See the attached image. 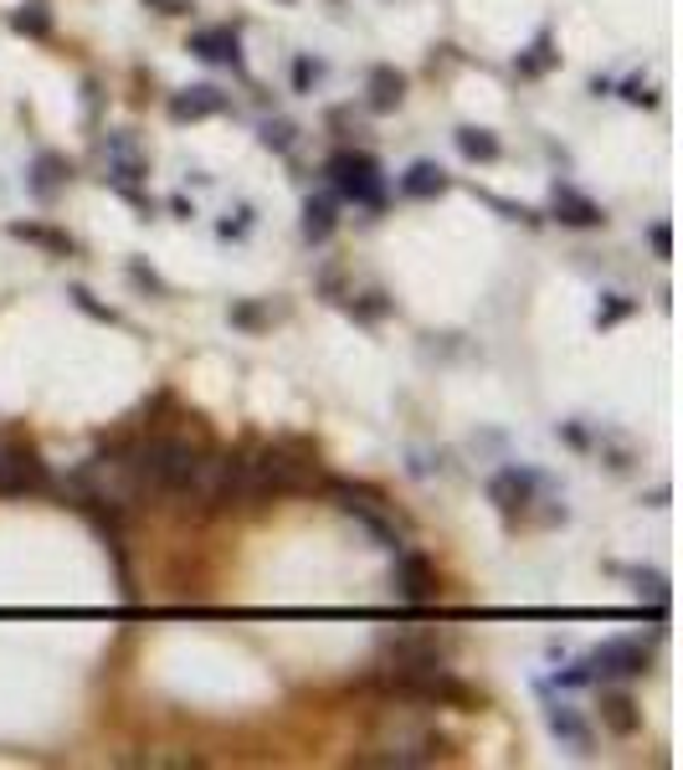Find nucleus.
I'll return each mask as SVG.
<instances>
[{
  "mask_svg": "<svg viewBox=\"0 0 683 770\" xmlns=\"http://www.w3.org/2000/svg\"><path fill=\"white\" fill-rule=\"evenodd\" d=\"M191 52L201 62H216V67H237L242 73V42L232 26H206L191 36Z\"/></svg>",
  "mask_w": 683,
  "mask_h": 770,
  "instance_id": "8",
  "label": "nucleus"
},
{
  "mask_svg": "<svg viewBox=\"0 0 683 770\" xmlns=\"http://www.w3.org/2000/svg\"><path fill=\"white\" fill-rule=\"evenodd\" d=\"M329 180H334V191L340 195H350L355 206H381L386 201V185H381V164L371 160V154H334L329 160Z\"/></svg>",
  "mask_w": 683,
  "mask_h": 770,
  "instance_id": "2",
  "label": "nucleus"
},
{
  "mask_svg": "<svg viewBox=\"0 0 683 770\" xmlns=\"http://www.w3.org/2000/svg\"><path fill=\"white\" fill-rule=\"evenodd\" d=\"M545 67H555V46H549V36H540V42L530 46V57H520V73L524 77H540Z\"/></svg>",
  "mask_w": 683,
  "mask_h": 770,
  "instance_id": "20",
  "label": "nucleus"
},
{
  "mask_svg": "<svg viewBox=\"0 0 683 770\" xmlns=\"http://www.w3.org/2000/svg\"><path fill=\"white\" fill-rule=\"evenodd\" d=\"M458 149L468 154V160H499V139H493L489 129H458Z\"/></svg>",
  "mask_w": 683,
  "mask_h": 770,
  "instance_id": "18",
  "label": "nucleus"
},
{
  "mask_svg": "<svg viewBox=\"0 0 683 770\" xmlns=\"http://www.w3.org/2000/svg\"><path fill=\"white\" fill-rule=\"evenodd\" d=\"M67 298H73V303H77V309H83V313H93V319H104V324H114V319H119V313H114V309H104V303H98V298H93L88 288H67Z\"/></svg>",
  "mask_w": 683,
  "mask_h": 770,
  "instance_id": "23",
  "label": "nucleus"
},
{
  "mask_svg": "<svg viewBox=\"0 0 683 770\" xmlns=\"http://www.w3.org/2000/svg\"><path fill=\"white\" fill-rule=\"evenodd\" d=\"M232 324H247V329H263V313H257V309H232Z\"/></svg>",
  "mask_w": 683,
  "mask_h": 770,
  "instance_id": "30",
  "label": "nucleus"
},
{
  "mask_svg": "<svg viewBox=\"0 0 683 770\" xmlns=\"http://www.w3.org/2000/svg\"><path fill=\"white\" fill-rule=\"evenodd\" d=\"M648 242H653V253H658V257H673V232H669V222H653V226H648Z\"/></svg>",
  "mask_w": 683,
  "mask_h": 770,
  "instance_id": "24",
  "label": "nucleus"
},
{
  "mask_svg": "<svg viewBox=\"0 0 683 770\" xmlns=\"http://www.w3.org/2000/svg\"><path fill=\"white\" fill-rule=\"evenodd\" d=\"M324 73V67H319V62H309V57H298V67H294V77H298V88H309L313 77Z\"/></svg>",
  "mask_w": 683,
  "mask_h": 770,
  "instance_id": "27",
  "label": "nucleus"
},
{
  "mask_svg": "<svg viewBox=\"0 0 683 770\" xmlns=\"http://www.w3.org/2000/svg\"><path fill=\"white\" fill-rule=\"evenodd\" d=\"M586 667H591V678H638V673H648V642H638V638L601 642L586 657Z\"/></svg>",
  "mask_w": 683,
  "mask_h": 770,
  "instance_id": "6",
  "label": "nucleus"
},
{
  "mask_svg": "<svg viewBox=\"0 0 683 770\" xmlns=\"http://www.w3.org/2000/svg\"><path fill=\"white\" fill-rule=\"evenodd\" d=\"M11 26L21 31V36H46V31H52V15H46L42 0H26V6L11 15Z\"/></svg>",
  "mask_w": 683,
  "mask_h": 770,
  "instance_id": "19",
  "label": "nucleus"
},
{
  "mask_svg": "<svg viewBox=\"0 0 683 770\" xmlns=\"http://www.w3.org/2000/svg\"><path fill=\"white\" fill-rule=\"evenodd\" d=\"M46 489V462L36 447L0 437V493H42Z\"/></svg>",
  "mask_w": 683,
  "mask_h": 770,
  "instance_id": "3",
  "label": "nucleus"
},
{
  "mask_svg": "<svg viewBox=\"0 0 683 770\" xmlns=\"http://www.w3.org/2000/svg\"><path fill=\"white\" fill-rule=\"evenodd\" d=\"M601 719H607V729H617V735H632V729H638V704L627 694H607L601 698Z\"/></svg>",
  "mask_w": 683,
  "mask_h": 770,
  "instance_id": "16",
  "label": "nucleus"
},
{
  "mask_svg": "<svg viewBox=\"0 0 683 770\" xmlns=\"http://www.w3.org/2000/svg\"><path fill=\"white\" fill-rule=\"evenodd\" d=\"M437 663H447V642L427 638V632H406V638H391L381 648L386 673H412V667H437Z\"/></svg>",
  "mask_w": 683,
  "mask_h": 770,
  "instance_id": "5",
  "label": "nucleus"
},
{
  "mask_svg": "<svg viewBox=\"0 0 683 770\" xmlns=\"http://www.w3.org/2000/svg\"><path fill=\"white\" fill-rule=\"evenodd\" d=\"M442 191H447V170L442 164H431V160L412 164V170L402 175V195H412V201H437Z\"/></svg>",
  "mask_w": 683,
  "mask_h": 770,
  "instance_id": "11",
  "label": "nucleus"
},
{
  "mask_svg": "<svg viewBox=\"0 0 683 770\" xmlns=\"http://www.w3.org/2000/svg\"><path fill=\"white\" fill-rule=\"evenodd\" d=\"M622 98H627V104H638V108H653V104H658V93H653V88H642V83H627Z\"/></svg>",
  "mask_w": 683,
  "mask_h": 770,
  "instance_id": "26",
  "label": "nucleus"
},
{
  "mask_svg": "<svg viewBox=\"0 0 683 770\" xmlns=\"http://www.w3.org/2000/svg\"><path fill=\"white\" fill-rule=\"evenodd\" d=\"M145 6H154L160 15H185L191 11V0H145Z\"/></svg>",
  "mask_w": 683,
  "mask_h": 770,
  "instance_id": "29",
  "label": "nucleus"
},
{
  "mask_svg": "<svg viewBox=\"0 0 683 770\" xmlns=\"http://www.w3.org/2000/svg\"><path fill=\"white\" fill-rule=\"evenodd\" d=\"M67 175H73V170H67V160H62V154H42V160L31 164V191L52 195L57 185H67Z\"/></svg>",
  "mask_w": 683,
  "mask_h": 770,
  "instance_id": "14",
  "label": "nucleus"
},
{
  "mask_svg": "<svg viewBox=\"0 0 683 770\" xmlns=\"http://www.w3.org/2000/svg\"><path fill=\"white\" fill-rule=\"evenodd\" d=\"M402 98H406V77L391 73V67H375V73H371V108H375V114L402 108Z\"/></svg>",
  "mask_w": 683,
  "mask_h": 770,
  "instance_id": "12",
  "label": "nucleus"
},
{
  "mask_svg": "<svg viewBox=\"0 0 683 770\" xmlns=\"http://www.w3.org/2000/svg\"><path fill=\"white\" fill-rule=\"evenodd\" d=\"M226 98L222 88H185L170 98V119L175 124H195V119H211V114H226Z\"/></svg>",
  "mask_w": 683,
  "mask_h": 770,
  "instance_id": "9",
  "label": "nucleus"
},
{
  "mask_svg": "<svg viewBox=\"0 0 683 770\" xmlns=\"http://www.w3.org/2000/svg\"><path fill=\"white\" fill-rule=\"evenodd\" d=\"M622 313H632V303H627V298H611L607 309L596 313V324H611V319H622Z\"/></svg>",
  "mask_w": 683,
  "mask_h": 770,
  "instance_id": "28",
  "label": "nucleus"
},
{
  "mask_svg": "<svg viewBox=\"0 0 683 770\" xmlns=\"http://www.w3.org/2000/svg\"><path fill=\"white\" fill-rule=\"evenodd\" d=\"M129 278H135V282H139V288H149V293H160V298H164V282H160V278H154V272H149V267H145V263H129Z\"/></svg>",
  "mask_w": 683,
  "mask_h": 770,
  "instance_id": "25",
  "label": "nucleus"
},
{
  "mask_svg": "<svg viewBox=\"0 0 683 770\" xmlns=\"http://www.w3.org/2000/svg\"><path fill=\"white\" fill-rule=\"evenodd\" d=\"M329 232H334V201H324V195H319V201H309V206H303V237L324 242Z\"/></svg>",
  "mask_w": 683,
  "mask_h": 770,
  "instance_id": "17",
  "label": "nucleus"
},
{
  "mask_svg": "<svg viewBox=\"0 0 683 770\" xmlns=\"http://www.w3.org/2000/svg\"><path fill=\"white\" fill-rule=\"evenodd\" d=\"M535 489H540V478L530 473V468H504V473L489 483V499L504 509V514H520V509L535 504Z\"/></svg>",
  "mask_w": 683,
  "mask_h": 770,
  "instance_id": "7",
  "label": "nucleus"
},
{
  "mask_svg": "<svg viewBox=\"0 0 683 770\" xmlns=\"http://www.w3.org/2000/svg\"><path fill=\"white\" fill-rule=\"evenodd\" d=\"M391 596H396V601H406V607H427V601H437V570H431L427 555L396 549V570H391Z\"/></svg>",
  "mask_w": 683,
  "mask_h": 770,
  "instance_id": "4",
  "label": "nucleus"
},
{
  "mask_svg": "<svg viewBox=\"0 0 683 770\" xmlns=\"http://www.w3.org/2000/svg\"><path fill=\"white\" fill-rule=\"evenodd\" d=\"M545 719H549V729H555V735H561V740H570L576 745V750H586V745H591V735H586V725H580L576 714L565 709V704H555V698H549L545 704Z\"/></svg>",
  "mask_w": 683,
  "mask_h": 770,
  "instance_id": "15",
  "label": "nucleus"
},
{
  "mask_svg": "<svg viewBox=\"0 0 683 770\" xmlns=\"http://www.w3.org/2000/svg\"><path fill=\"white\" fill-rule=\"evenodd\" d=\"M294 133H298V129H294L288 119H268V124H263V145L282 154V149H294Z\"/></svg>",
  "mask_w": 683,
  "mask_h": 770,
  "instance_id": "22",
  "label": "nucleus"
},
{
  "mask_svg": "<svg viewBox=\"0 0 683 770\" xmlns=\"http://www.w3.org/2000/svg\"><path fill=\"white\" fill-rule=\"evenodd\" d=\"M627 576H632V586H638V596H653L658 607L669 601V580L658 576V570H627Z\"/></svg>",
  "mask_w": 683,
  "mask_h": 770,
  "instance_id": "21",
  "label": "nucleus"
},
{
  "mask_svg": "<svg viewBox=\"0 0 683 770\" xmlns=\"http://www.w3.org/2000/svg\"><path fill=\"white\" fill-rule=\"evenodd\" d=\"M324 489H329V499L340 504V514L355 518L360 530L371 534L381 549H391V555L402 549V530H396V518L386 514V504H381L371 489H355V483H324Z\"/></svg>",
  "mask_w": 683,
  "mask_h": 770,
  "instance_id": "1",
  "label": "nucleus"
},
{
  "mask_svg": "<svg viewBox=\"0 0 683 770\" xmlns=\"http://www.w3.org/2000/svg\"><path fill=\"white\" fill-rule=\"evenodd\" d=\"M555 222H565V226H601V222H607V211L596 206L591 195H580L576 185H555Z\"/></svg>",
  "mask_w": 683,
  "mask_h": 770,
  "instance_id": "10",
  "label": "nucleus"
},
{
  "mask_svg": "<svg viewBox=\"0 0 683 770\" xmlns=\"http://www.w3.org/2000/svg\"><path fill=\"white\" fill-rule=\"evenodd\" d=\"M11 237L21 242H36V247H46L52 257H73V237H62V232H52V226H36V222H11Z\"/></svg>",
  "mask_w": 683,
  "mask_h": 770,
  "instance_id": "13",
  "label": "nucleus"
}]
</instances>
